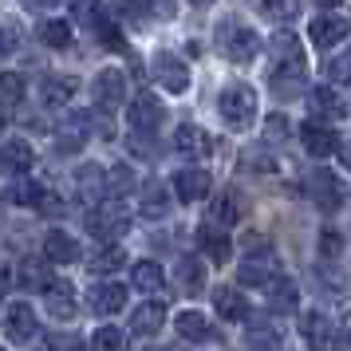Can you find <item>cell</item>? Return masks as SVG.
<instances>
[{"label":"cell","mask_w":351,"mask_h":351,"mask_svg":"<svg viewBox=\"0 0 351 351\" xmlns=\"http://www.w3.org/2000/svg\"><path fill=\"white\" fill-rule=\"evenodd\" d=\"M127 229H130V209L119 197H111V193L87 213V233L99 241H114V237H123Z\"/></svg>","instance_id":"cell-1"},{"label":"cell","mask_w":351,"mask_h":351,"mask_svg":"<svg viewBox=\"0 0 351 351\" xmlns=\"http://www.w3.org/2000/svg\"><path fill=\"white\" fill-rule=\"evenodd\" d=\"M221 119L229 127H249L256 119V91L253 87H245V83H233V87H225L221 91Z\"/></svg>","instance_id":"cell-2"},{"label":"cell","mask_w":351,"mask_h":351,"mask_svg":"<svg viewBox=\"0 0 351 351\" xmlns=\"http://www.w3.org/2000/svg\"><path fill=\"white\" fill-rule=\"evenodd\" d=\"M269 60H272V71H276V75H280V71H285L288 80H300L304 75V48H300V40H296L292 32L272 36Z\"/></svg>","instance_id":"cell-3"},{"label":"cell","mask_w":351,"mask_h":351,"mask_svg":"<svg viewBox=\"0 0 351 351\" xmlns=\"http://www.w3.org/2000/svg\"><path fill=\"white\" fill-rule=\"evenodd\" d=\"M276 276H280V265H276V253H272V249H261V253L249 249V256L237 265V280L241 285L261 288V285H272Z\"/></svg>","instance_id":"cell-4"},{"label":"cell","mask_w":351,"mask_h":351,"mask_svg":"<svg viewBox=\"0 0 351 351\" xmlns=\"http://www.w3.org/2000/svg\"><path fill=\"white\" fill-rule=\"evenodd\" d=\"M221 48L229 60H237V64H249L256 51H261V36L253 28H245V24H225L221 32Z\"/></svg>","instance_id":"cell-5"},{"label":"cell","mask_w":351,"mask_h":351,"mask_svg":"<svg viewBox=\"0 0 351 351\" xmlns=\"http://www.w3.org/2000/svg\"><path fill=\"white\" fill-rule=\"evenodd\" d=\"M154 75H158V83L170 95H182V91L190 87V67L182 64L178 56H170V51H158V56H154Z\"/></svg>","instance_id":"cell-6"},{"label":"cell","mask_w":351,"mask_h":351,"mask_svg":"<svg viewBox=\"0 0 351 351\" xmlns=\"http://www.w3.org/2000/svg\"><path fill=\"white\" fill-rule=\"evenodd\" d=\"M36 312H32V304L28 300H16V304H8V316H4V335L12 339V343H28L36 335Z\"/></svg>","instance_id":"cell-7"},{"label":"cell","mask_w":351,"mask_h":351,"mask_svg":"<svg viewBox=\"0 0 351 351\" xmlns=\"http://www.w3.org/2000/svg\"><path fill=\"white\" fill-rule=\"evenodd\" d=\"M312 197H316V206L324 213H335V209L343 206V186H339V178L332 170H324L316 166V174H312Z\"/></svg>","instance_id":"cell-8"},{"label":"cell","mask_w":351,"mask_h":351,"mask_svg":"<svg viewBox=\"0 0 351 351\" xmlns=\"http://www.w3.org/2000/svg\"><path fill=\"white\" fill-rule=\"evenodd\" d=\"M300 143L304 150L312 154V158H328L332 150H339V138H335L332 127H324V123H316V119H308L300 127Z\"/></svg>","instance_id":"cell-9"},{"label":"cell","mask_w":351,"mask_h":351,"mask_svg":"<svg viewBox=\"0 0 351 351\" xmlns=\"http://www.w3.org/2000/svg\"><path fill=\"white\" fill-rule=\"evenodd\" d=\"M123 99H127V80H123V71H114V67L99 71V80H95V103H99V111H114Z\"/></svg>","instance_id":"cell-10"},{"label":"cell","mask_w":351,"mask_h":351,"mask_svg":"<svg viewBox=\"0 0 351 351\" xmlns=\"http://www.w3.org/2000/svg\"><path fill=\"white\" fill-rule=\"evenodd\" d=\"M174 150L182 158H206L209 150H213V138H209L202 127H190V123H182L174 134Z\"/></svg>","instance_id":"cell-11"},{"label":"cell","mask_w":351,"mask_h":351,"mask_svg":"<svg viewBox=\"0 0 351 351\" xmlns=\"http://www.w3.org/2000/svg\"><path fill=\"white\" fill-rule=\"evenodd\" d=\"M87 127H91V114H67L64 127H60V134H56V146H60L64 154L83 150V143H87Z\"/></svg>","instance_id":"cell-12"},{"label":"cell","mask_w":351,"mask_h":351,"mask_svg":"<svg viewBox=\"0 0 351 351\" xmlns=\"http://www.w3.org/2000/svg\"><path fill=\"white\" fill-rule=\"evenodd\" d=\"M197 249H202L209 261H217V265L233 256V245H229V237H225V229L221 225H209V221L197 229Z\"/></svg>","instance_id":"cell-13"},{"label":"cell","mask_w":351,"mask_h":351,"mask_svg":"<svg viewBox=\"0 0 351 351\" xmlns=\"http://www.w3.org/2000/svg\"><path fill=\"white\" fill-rule=\"evenodd\" d=\"M209 186H213V178L206 170H197V166H190V170H182L174 178V190L182 202H202V197H209Z\"/></svg>","instance_id":"cell-14"},{"label":"cell","mask_w":351,"mask_h":351,"mask_svg":"<svg viewBox=\"0 0 351 351\" xmlns=\"http://www.w3.org/2000/svg\"><path fill=\"white\" fill-rule=\"evenodd\" d=\"M162 324H166V308H162V300L138 304V308L130 312V332L134 335H158Z\"/></svg>","instance_id":"cell-15"},{"label":"cell","mask_w":351,"mask_h":351,"mask_svg":"<svg viewBox=\"0 0 351 351\" xmlns=\"http://www.w3.org/2000/svg\"><path fill=\"white\" fill-rule=\"evenodd\" d=\"M87 304H91V312H99V316H111V312H119L127 304V288L123 285H95L91 296H87Z\"/></svg>","instance_id":"cell-16"},{"label":"cell","mask_w":351,"mask_h":351,"mask_svg":"<svg viewBox=\"0 0 351 351\" xmlns=\"http://www.w3.org/2000/svg\"><path fill=\"white\" fill-rule=\"evenodd\" d=\"M213 308H217V316L229 319V324H241V319L249 316V300L241 296L237 288H217V292H213Z\"/></svg>","instance_id":"cell-17"},{"label":"cell","mask_w":351,"mask_h":351,"mask_svg":"<svg viewBox=\"0 0 351 351\" xmlns=\"http://www.w3.org/2000/svg\"><path fill=\"white\" fill-rule=\"evenodd\" d=\"M158 119H162V111H158V103L150 95H138V99H130L127 103V123L134 130H154L158 127Z\"/></svg>","instance_id":"cell-18"},{"label":"cell","mask_w":351,"mask_h":351,"mask_svg":"<svg viewBox=\"0 0 351 351\" xmlns=\"http://www.w3.org/2000/svg\"><path fill=\"white\" fill-rule=\"evenodd\" d=\"M308 36L316 40V48H332L335 40H343L348 36V20H339V16H316L312 20V28H308Z\"/></svg>","instance_id":"cell-19"},{"label":"cell","mask_w":351,"mask_h":351,"mask_svg":"<svg viewBox=\"0 0 351 351\" xmlns=\"http://www.w3.org/2000/svg\"><path fill=\"white\" fill-rule=\"evenodd\" d=\"M44 256H48L51 265H75L80 261V245L67 237V233H48V241H44Z\"/></svg>","instance_id":"cell-20"},{"label":"cell","mask_w":351,"mask_h":351,"mask_svg":"<svg viewBox=\"0 0 351 351\" xmlns=\"http://www.w3.org/2000/svg\"><path fill=\"white\" fill-rule=\"evenodd\" d=\"M75 182H80V197H87V202H103L111 193V182H107V174L99 166H83L75 174Z\"/></svg>","instance_id":"cell-21"},{"label":"cell","mask_w":351,"mask_h":351,"mask_svg":"<svg viewBox=\"0 0 351 351\" xmlns=\"http://www.w3.org/2000/svg\"><path fill=\"white\" fill-rule=\"evenodd\" d=\"M87 265H91V272H95V276H111V272H119L123 265H127V253H123L114 241H107L103 249H95V253H91V261H87Z\"/></svg>","instance_id":"cell-22"},{"label":"cell","mask_w":351,"mask_h":351,"mask_svg":"<svg viewBox=\"0 0 351 351\" xmlns=\"http://www.w3.org/2000/svg\"><path fill=\"white\" fill-rule=\"evenodd\" d=\"M308 103H312V114H316V119H339V114L348 111L332 87H312V91H308Z\"/></svg>","instance_id":"cell-23"},{"label":"cell","mask_w":351,"mask_h":351,"mask_svg":"<svg viewBox=\"0 0 351 351\" xmlns=\"http://www.w3.org/2000/svg\"><path fill=\"white\" fill-rule=\"evenodd\" d=\"M32 146L28 143H20V138H12V143H4L0 146V166H8V170H16V174H24V170H32Z\"/></svg>","instance_id":"cell-24"},{"label":"cell","mask_w":351,"mask_h":351,"mask_svg":"<svg viewBox=\"0 0 351 351\" xmlns=\"http://www.w3.org/2000/svg\"><path fill=\"white\" fill-rule=\"evenodd\" d=\"M130 280L138 292H162V280H166V272H162L158 261H138L134 269H130Z\"/></svg>","instance_id":"cell-25"},{"label":"cell","mask_w":351,"mask_h":351,"mask_svg":"<svg viewBox=\"0 0 351 351\" xmlns=\"http://www.w3.org/2000/svg\"><path fill=\"white\" fill-rule=\"evenodd\" d=\"M269 288H272V292H269V304L276 308V312H292V308L300 304V288H296V280H288V276H276Z\"/></svg>","instance_id":"cell-26"},{"label":"cell","mask_w":351,"mask_h":351,"mask_svg":"<svg viewBox=\"0 0 351 351\" xmlns=\"http://www.w3.org/2000/svg\"><path fill=\"white\" fill-rule=\"evenodd\" d=\"M20 285L32 288V292H48L56 280H51V269L44 261H24V265H20Z\"/></svg>","instance_id":"cell-27"},{"label":"cell","mask_w":351,"mask_h":351,"mask_svg":"<svg viewBox=\"0 0 351 351\" xmlns=\"http://www.w3.org/2000/svg\"><path fill=\"white\" fill-rule=\"evenodd\" d=\"M71 292H75V288L67 285V280L48 288V308H51V316L56 319H71L75 316V296H71Z\"/></svg>","instance_id":"cell-28"},{"label":"cell","mask_w":351,"mask_h":351,"mask_svg":"<svg viewBox=\"0 0 351 351\" xmlns=\"http://www.w3.org/2000/svg\"><path fill=\"white\" fill-rule=\"evenodd\" d=\"M241 217V206L233 202V197H213L209 202V213H206V221L209 225H221V229H233Z\"/></svg>","instance_id":"cell-29"},{"label":"cell","mask_w":351,"mask_h":351,"mask_svg":"<svg viewBox=\"0 0 351 351\" xmlns=\"http://www.w3.org/2000/svg\"><path fill=\"white\" fill-rule=\"evenodd\" d=\"M178 285H182V292H190V296H197L202 288H206V269H202V261H178Z\"/></svg>","instance_id":"cell-30"},{"label":"cell","mask_w":351,"mask_h":351,"mask_svg":"<svg viewBox=\"0 0 351 351\" xmlns=\"http://www.w3.org/2000/svg\"><path fill=\"white\" fill-rule=\"evenodd\" d=\"M166 209H170V197H166V186L162 182H150L143 186V217H166Z\"/></svg>","instance_id":"cell-31"},{"label":"cell","mask_w":351,"mask_h":351,"mask_svg":"<svg viewBox=\"0 0 351 351\" xmlns=\"http://www.w3.org/2000/svg\"><path fill=\"white\" fill-rule=\"evenodd\" d=\"M178 332L186 335V339H209L213 328H209V319L202 316V312H182V316H178Z\"/></svg>","instance_id":"cell-32"},{"label":"cell","mask_w":351,"mask_h":351,"mask_svg":"<svg viewBox=\"0 0 351 351\" xmlns=\"http://www.w3.org/2000/svg\"><path fill=\"white\" fill-rule=\"evenodd\" d=\"M40 40L48 48H71V24H64V20H44L40 24Z\"/></svg>","instance_id":"cell-33"},{"label":"cell","mask_w":351,"mask_h":351,"mask_svg":"<svg viewBox=\"0 0 351 351\" xmlns=\"http://www.w3.org/2000/svg\"><path fill=\"white\" fill-rule=\"evenodd\" d=\"M20 99H24V75L0 71V107H16Z\"/></svg>","instance_id":"cell-34"},{"label":"cell","mask_w":351,"mask_h":351,"mask_svg":"<svg viewBox=\"0 0 351 351\" xmlns=\"http://www.w3.org/2000/svg\"><path fill=\"white\" fill-rule=\"evenodd\" d=\"M75 87H80L75 80H48V83H44V103H51V107H64V103H71Z\"/></svg>","instance_id":"cell-35"},{"label":"cell","mask_w":351,"mask_h":351,"mask_svg":"<svg viewBox=\"0 0 351 351\" xmlns=\"http://www.w3.org/2000/svg\"><path fill=\"white\" fill-rule=\"evenodd\" d=\"M261 8H265V16L276 20V24L300 16V0H261Z\"/></svg>","instance_id":"cell-36"},{"label":"cell","mask_w":351,"mask_h":351,"mask_svg":"<svg viewBox=\"0 0 351 351\" xmlns=\"http://www.w3.org/2000/svg\"><path fill=\"white\" fill-rule=\"evenodd\" d=\"M8 197H12L16 206H44V197H48V193L40 190L36 182H16V186L8 190Z\"/></svg>","instance_id":"cell-37"},{"label":"cell","mask_w":351,"mask_h":351,"mask_svg":"<svg viewBox=\"0 0 351 351\" xmlns=\"http://www.w3.org/2000/svg\"><path fill=\"white\" fill-rule=\"evenodd\" d=\"M300 332H304V339H308V343H324V339H328V316L308 312V316H304V324H300Z\"/></svg>","instance_id":"cell-38"},{"label":"cell","mask_w":351,"mask_h":351,"mask_svg":"<svg viewBox=\"0 0 351 351\" xmlns=\"http://www.w3.org/2000/svg\"><path fill=\"white\" fill-rule=\"evenodd\" d=\"M241 162H245V170H256V174H269V170H276V158H272L269 150H245L241 154Z\"/></svg>","instance_id":"cell-39"},{"label":"cell","mask_w":351,"mask_h":351,"mask_svg":"<svg viewBox=\"0 0 351 351\" xmlns=\"http://www.w3.org/2000/svg\"><path fill=\"white\" fill-rule=\"evenodd\" d=\"M71 16L80 20V24H87V28H95L99 20H103V8H99V0H75Z\"/></svg>","instance_id":"cell-40"},{"label":"cell","mask_w":351,"mask_h":351,"mask_svg":"<svg viewBox=\"0 0 351 351\" xmlns=\"http://www.w3.org/2000/svg\"><path fill=\"white\" fill-rule=\"evenodd\" d=\"M123 343H127V335L119 332V328H99L91 335V348H99V351H114V348H123Z\"/></svg>","instance_id":"cell-41"},{"label":"cell","mask_w":351,"mask_h":351,"mask_svg":"<svg viewBox=\"0 0 351 351\" xmlns=\"http://www.w3.org/2000/svg\"><path fill=\"white\" fill-rule=\"evenodd\" d=\"M328 75H332V83H351V48L328 60Z\"/></svg>","instance_id":"cell-42"},{"label":"cell","mask_w":351,"mask_h":351,"mask_svg":"<svg viewBox=\"0 0 351 351\" xmlns=\"http://www.w3.org/2000/svg\"><path fill=\"white\" fill-rule=\"evenodd\" d=\"M249 343H253V348H276V343H280V332H276V328H265V324H253V328H249Z\"/></svg>","instance_id":"cell-43"},{"label":"cell","mask_w":351,"mask_h":351,"mask_svg":"<svg viewBox=\"0 0 351 351\" xmlns=\"http://www.w3.org/2000/svg\"><path fill=\"white\" fill-rule=\"evenodd\" d=\"M95 28H99V36H103V44H107L111 51H127V40H123V32H119V28H111V24H103V20H99Z\"/></svg>","instance_id":"cell-44"},{"label":"cell","mask_w":351,"mask_h":351,"mask_svg":"<svg viewBox=\"0 0 351 351\" xmlns=\"http://www.w3.org/2000/svg\"><path fill=\"white\" fill-rule=\"evenodd\" d=\"M288 119L285 114H269V123H265V134H269V143H280V138H288Z\"/></svg>","instance_id":"cell-45"},{"label":"cell","mask_w":351,"mask_h":351,"mask_svg":"<svg viewBox=\"0 0 351 351\" xmlns=\"http://www.w3.org/2000/svg\"><path fill=\"white\" fill-rule=\"evenodd\" d=\"M339 245H343V241H339V233H335V229H328V233H324V241H319V253L332 261V256L339 253Z\"/></svg>","instance_id":"cell-46"},{"label":"cell","mask_w":351,"mask_h":351,"mask_svg":"<svg viewBox=\"0 0 351 351\" xmlns=\"http://www.w3.org/2000/svg\"><path fill=\"white\" fill-rule=\"evenodd\" d=\"M111 186H114V190H130V186H134V174H130V170H123V166H119V170H114V174H111Z\"/></svg>","instance_id":"cell-47"},{"label":"cell","mask_w":351,"mask_h":351,"mask_svg":"<svg viewBox=\"0 0 351 351\" xmlns=\"http://www.w3.org/2000/svg\"><path fill=\"white\" fill-rule=\"evenodd\" d=\"M48 348H80V339H75V335H51Z\"/></svg>","instance_id":"cell-48"},{"label":"cell","mask_w":351,"mask_h":351,"mask_svg":"<svg viewBox=\"0 0 351 351\" xmlns=\"http://www.w3.org/2000/svg\"><path fill=\"white\" fill-rule=\"evenodd\" d=\"M8 51H12V40H8V32H4V28H0V60H4V56H8Z\"/></svg>","instance_id":"cell-49"},{"label":"cell","mask_w":351,"mask_h":351,"mask_svg":"<svg viewBox=\"0 0 351 351\" xmlns=\"http://www.w3.org/2000/svg\"><path fill=\"white\" fill-rule=\"evenodd\" d=\"M24 4H32V8H51V4H60V0H24Z\"/></svg>","instance_id":"cell-50"},{"label":"cell","mask_w":351,"mask_h":351,"mask_svg":"<svg viewBox=\"0 0 351 351\" xmlns=\"http://www.w3.org/2000/svg\"><path fill=\"white\" fill-rule=\"evenodd\" d=\"M316 4H324V8H335V4H343V0H316Z\"/></svg>","instance_id":"cell-51"},{"label":"cell","mask_w":351,"mask_h":351,"mask_svg":"<svg viewBox=\"0 0 351 351\" xmlns=\"http://www.w3.org/2000/svg\"><path fill=\"white\" fill-rule=\"evenodd\" d=\"M343 166H348V170H351V146H348V150H343Z\"/></svg>","instance_id":"cell-52"},{"label":"cell","mask_w":351,"mask_h":351,"mask_svg":"<svg viewBox=\"0 0 351 351\" xmlns=\"http://www.w3.org/2000/svg\"><path fill=\"white\" fill-rule=\"evenodd\" d=\"M190 4H197V8H206V4H213V0H190Z\"/></svg>","instance_id":"cell-53"}]
</instances>
